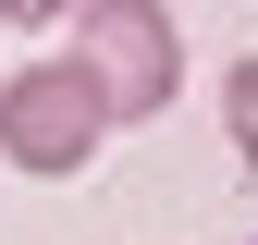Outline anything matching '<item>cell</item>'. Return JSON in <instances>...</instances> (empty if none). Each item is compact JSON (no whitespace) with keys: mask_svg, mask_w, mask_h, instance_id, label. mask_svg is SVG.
<instances>
[{"mask_svg":"<svg viewBox=\"0 0 258 245\" xmlns=\"http://www.w3.org/2000/svg\"><path fill=\"white\" fill-rule=\"evenodd\" d=\"M74 37H86V74L111 86V110H160L184 86V49H172V13H123V0H99V13H74Z\"/></svg>","mask_w":258,"mask_h":245,"instance_id":"obj_2","label":"cell"},{"mask_svg":"<svg viewBox=\"0 0 258 245\" xmlns=\"http://www.w3.org/2000/svg\"><path fill=\"white\" fill-rule=\"evenodd\" d=\"M221 135H234V160L258 172V61H234V74H221Z\"/></svg>","mask_w":258,"mask_h":245,"instance_id":"obj_3","label":"cell"},{"mask_svg":"<svg viewBox=\"0 0 258 245\" xmlns=\"http://www.w3.org/2000/svg\"><path fill=\"white\" fill-rule=\"evenodd\" d=\"M111 86L86 74V49H49V61H25L13 86H0V147H13L37 184H61V172H86L111 147Z\"/></svg>","mask_w":258,"mask_h":245,"instance_id":"obj_1","label":"cell"}]
</instances>
